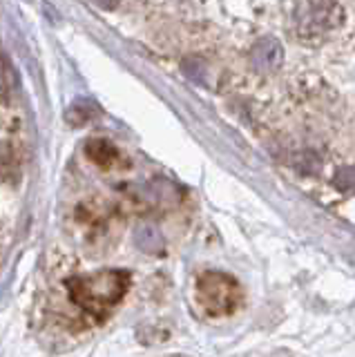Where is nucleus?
Here are the masks:
<instances>
[{
    "instance_id": "nucleus-6",
    "label": "nucleus",
    "mask_w": 355,
    "mask_h": 357,
    "mask_svg": "<svg viewBox=\"0 0 355 357\" xmlns=\"http://www.w3.org/2000/svg\"><path fill=\"white\" fill-rule=\"evenodd\" d=\"M333 185L340 190L342 195H355V167L344 165L333 174Z\"/></svg>"
},
{
    "instance_id": "nucleus-3",
    "label": "nucleus",
    "mask_w": 355,
    "mask_h": 357,
    "mask_svg": "<svg viewBox=\"0 0 355 357\" xmlns=\"http://www.w3.org/2000/svg\"><path fill=\"white\" fill-rule=\"evenodd\" d=\"M295 22L302 36H317L340 25L342 7L338 3H299L295 7Z\"/></svg>"
},
{
    "instance_id": "nucleus-1",
    "label": "nucleus",
    "mask_w": 355,
    "mask_h": 357,
    "mask_svg": "<svg viewBox=\"0 0 355 357\" xmlns=\"http://www.w3.org/2000/svg\"><path fill=\"white\" fill-rule=\"evenodd\" d=\"M128 288V271H96L68 279V293L72 301L98 321H105L112 315V310L123 301Z\"/></svg>"
},
{
    "instance_id": "nucleus-2",
    "label": "nucleus",
    "mask_w": 355,
    "mask_h": 357,
    "mask_svg": "<svg viewBox=\"0 0 355 357\" xmlns=\"http://www.w3.org/2000/svg\"><path fill=\"white\" fill-rule=\"evenodd\" d=\"M197 304L208 317H228L232 315L243 301V290L239 282L228 273L206 271L197 279L195 290Z\"/></svg>"
},
{
    "instance_id": "nucleus-4",
    "label": "nucleus",
    "mask_w": 355,
    "mask_h": 357,
    "mask_svg": "<svg viewBox=\"0 0 355 357\" xmlns=\"http://www.w3.org/2000/svg\"><path fill=\"white\" fill-rule=\"evenodd\" d=\"M250 63L257 72L264 74H273L282 67L284 63V47L282 43L273 38V36H266L262 40H257L252 45L250 50Z\"/></svg>"
},
{
    "instance_id": "nucleus-5",
    "label": "nucleus",
    "mask_w": 355,
    "mask_h": 357,
    "mask_svg": "<svg viewBox=\"0 0 355 357\" xmlns=\"http://www.w3.org/2000/svg\"><path fill=\"white\" fill-rule=\"evenodd\" d=\"M85 156L90 159L94 165L103 167V170H119V167H126L128 161L126 156L121 154V150L114 143H109L107 139H90L85 143Z\"/></svg>"
}]
</instances>
